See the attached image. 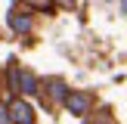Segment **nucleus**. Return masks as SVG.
Instances as JSON below:
<instances>
[{"label": "nucleus", "mask_w": 127, "mask_h": 124, "mask_svg": "<svg viewBox=\"0 0 127 124\" xmlns=\"http://www.w3.org/2000/svg\"><path fill=\"white\" fill-rule=\"evenodd\" d=\"M9 90H19V68H9Z\"/></svg>", "instance_id": "0eeeda50"}, {"label": "nucleus", "mask_w": 127, "mask_h": 124, "mask_svg": "<svg viewBox=\"0 0 127 124\" xmlns=\"http://www.w3.org/2000/svg\"><path fill=\"white\" fill-rule=\"evenodd\" d=\"M9 28L16 34H28L31 31V12H9Z\"/></svg>", "instance_id": "7ed1b4c3"}, {"label": "nucleus", "mask_w": 127, "mask_h": 124, "mask_svg": "<svg viewBox=\"0 0 127 124\" xmlns=\"http://www.w3.org/2000/svg\"><path fill=\"white\" fill-rule=\"evenodd\" d=\"M19 90L22 93H37V78L28 68H19Z\"/></svg>", "instance_id": "20e7f679"}, {"label": "nucleus", "mask_w": 127, "mask_h": 124, "mask_svg": "<svg viewBox=\"0 0 127 124\" xmlns=\"http://www.w3.org/2000/svg\"><path fill=\"white\" fill-rule=\"evenodd\" d=\"M6 109H9V121L12 124H31L34 121V109H31L25 99H12Z\"/></svg>", "instance_id": "f03ea898"}, {"label": "nucleus", "mask_w": 127, "mask_h": 124, "mask_svg": "<svg viewBox=\"0 0 127 124\" xmlns=\"http://www.w3.org/2000/svg\"><path fill=\"white\" fill-rule=\"evenodd\" d=\"M65 109L71 112V115H87L90 112V105H93V96L90 93H65Z\"/></svg>", "instance_id": "f257e3e1"}, {"label": "nucleus", "mask_w": 127, "mask_h": 124, "mask_svg": "<svg viewBox=\"0 0 127 124\" xmlns=\"http://www.w3.org/2000/svg\"><path fill=\"white\" fill-rule=\"evenodd\" d=\"M31 6H37V9H43V12H50L53 9V0H28Z\"/></svg>", "instance_id": "423d86ee"}, {"label": "nucleus", "mask_w": 127, "mask_h": 124, "mask_svg": "<svg viewBox=\"0 0 127 124\" xmlns=\"http://www.w3.org/2000/svg\"><path fill=\"white\" fill-rule=\"evenodd\" d=\"M0 124H12V121H9V109H6V105H0Z\"/></svg>", "instance_id": "6e6552de"}, {"label": "nucleus", "mask_w": 127, "mask_h": 124, "mask_svg": "<svg viewBox=\"0 0 127 124\" xmlns=\"http://www.w3.org/2000/svg\"><path fill=\"white\" fill-rule=\"evenodd\" d=\"M53 3H59V6H65V9H71V6H74V0H53Z\"/></svg>", "instance_id": "1a4fd4ad"}, {"label": "nucleus", "mask_w": 127, "mask_h": 124, "mask_svg": "<svg viewBox=\"0 0 127 124\" xmlns=\"http://www.w3.org/2000/svg\"><path fill=\"white\" fill-rule=\"evenodd\" d=\"M47 93H50V99H53V102H62V99H65V84H62V81H50L47 84Z\"/></svg>", "instance_id": "39448f33"}]
</instances>
